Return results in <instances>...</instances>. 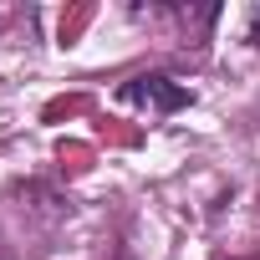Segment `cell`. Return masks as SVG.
<instances>
[{"label":"cell","instance_id":"6da1fadb","mask_svg":"<svg viewBox=\"0 0 260 260\" xmlns=\"http://www.w3.org/2000/svg\"><path fill=\"white\" fill-rule=\"evenodd\" d=\"M117 102H122V107H133V112H143V117H169V112L189 107V102H194V92H189V87H179L174 77L143 72V77H127V82L117 87Z\"/></svg>","mask_w":260,"mask_h":260},{"label":"cell","instance_id":"7a4b0ae2","mask_svg":"<svg viewBox=\"0 0 260 260\" xmlns=\"http://www.w3.org/2000/svg\"><path fill=\"white\" fill-rule=\"evenodd\" d=\"M245 41H260V6L250 11V31H245Z\"/></svg>","mask_w":260,"mask_h":260}]
</instances>
